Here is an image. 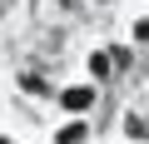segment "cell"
<instances>
[{"label": "cell", "mask_w": 149, "mask_h": 144, "mask_svg": "<svg viewBox=\"0 0 149 144\" xmlns=\"http://www.w3.org/2000/svg\"><path fill=\"white\" fill-rule=\"evenodd\" d=\"M90 90H65V109H90Z\"/></svg>", "instance_id": "2"}, {"label": "cell", "mask_w": 149, "mask_h": 144, "mask_svg": "<svg viewBox=\"0 0 149 144\" xmlns=\"http://www.w3.org/2000/svg\"><path fill=\"white\" fill-rule=\"evenodd\" d=\"M134 35H139V40H149V20H139V25H134Z\"/></svg>", "instance_id": "5"}, {"label": "cell", "mask_w": 149, "mask_h": 144, "mask_svg": "<svg viewBox=\"0 0 149 144\" xmlns=\"http://www.w3.org/2000/svg\"><path fill=\"white\" fill-rule=\"evenodd\" d=\"M124 129H129V139H149V114H129Z\"/></svg>", "instance_id": "1"}, {"label": "cell", "mask_w": 149, "mask_h": 144, "mask_svg": "<svg viewBox=\"0 0 149 144\" xmlns=\"http://www.w3.org/2000/svg\"><path fill=\"white\" fill-rule=\"evenodd\" d=\"M60 139H65V144H80V139H85V124H65Z\"/></svg>", "instance_id": "4"}, {"label": "cell", "mask_w": 149, "mask_h": 144, "mask_svg": "<svg viewBox=\"0 0 149 144\" xmlns=\"http://www.w3.org/2000/svg\"><path fill=\"white\" fill-rule=\"evenodd\" d=\"M109 70H114V55H90V75H109Z\"/></svg>", "instance_id": "3"}, {"label": "cell", "mask_w": 149, "mask_h": 144, "mask_svg": "<svg viewBox=\"0 0 149 144\" xmlns=\"http://www.w3.org/2000/svg\"><path fill=\"white\" fill-rule=\"evenodd\" d=\"M5 144H10V139H5Z\"/></svg>", "instance_id": "6"}]
</instances>
